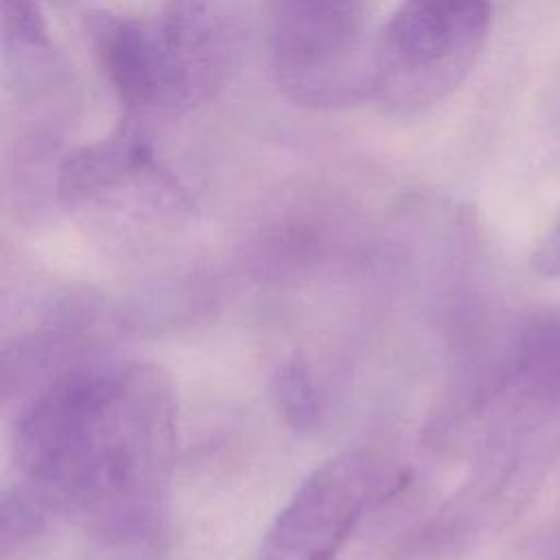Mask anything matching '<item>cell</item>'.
<instances>
[{"label": "cell", "mask_w": 560, "mask_h": 560, "mask_svg": "<svg viewBox=\"0 0 560 560\" xmlns=\"http://www.w3.org/2000/svg\"><path fill=\"white\" fill-rule=\"evenodd\" d=\"M532 267L542 276H560V221L536 245Z\"/></svg>", "instance_id": "cell-10"}, {"label": "cell", "mask_w": 560, "mask_h": 560, "mask_svg": "<svg viewBox=\"0 0 560 560\" xmlns=\"http://www.w3.org/2000/svg\"><path fill=\"white\" fill-rule=\"evenodd\" d=\"M365 0H267L278 88L304 107H339L374 94Z\"/></svg>", "instance_id": "cell-3"}, {"label": "cell", "mask_w": 560, "mask_h": 560, "mask_svg": "<svg viewBox=\"0 0 560 560\" xmlns=\"http://www.w3.org/2000/svg\"><path fill=\"white\" fill-rule=\"evenodd\" d=\"M88 35L105 79L129 116L140 118L179 107L155 28L101 11L88 18Z\"/></svg>", "instance_id": "cell-7"}, {"label": "cell", "mask_w": 560, "mask_h": 560, "mask_svg": "<svg viewBox=\"0 0 560 560\" xmlns=\"http://www.w3.org/2000/svg\"><path fill=\"white\" fill-rule=\"evenodd\" d=\"M490 26L488 0H402L374 44V98L429 107L466 79Z\"/></svg>", "instance_id": "cell-2"}, {"label": "cell", "mask_w": 560, "mask_h": 560, "mask_svg": "<svg viewBox=\"0 0 560 560\" xmlns=\"http://www.w3.org/2000/svg\"><path fill=\"white\" fill-rule=\"evenodd\" d=\"M396 475L365 448H348L298 486L269 523L254 560H335Z\"/></svg>", "instance_id": "cell-4"}, {"label": "cell", "mask_w": 560, "mask_h": 560, "mask_svg": "<svg viewBox=\"0 0 560 560\" xmlns=\"http://www.w3.org/2000/svg\"><path fill=\"white\" fill-rule=\"evenodd\" d=\"M4 48L20 68H44L52 61L48 28L33 0H2Z\"/></svg>", "instance_id": "cell-9"}, {"label": "cell", "mask_w": 560, "mask_h": 560, "mask_svg": "<svg viewBox=\"0 0 560 560\" xmlns=\"http://www.w3.org/2000/svg\"><path fill=\"white\" fill-rule=\"evenodd\" d=\"M269 396L273 409L293 431H315L322 422V396L304 359H282L271 374Z\"/></svg>", "instance_id": "cell-8"}, {"label": "cell", "mask_w": 560, "mask_h": 560, "mask_svg": "<svg viewBox=\"0 0 560 560\" xmlns=\"http://www.w3.org/2000/svg\"><path fill=\"white\" fill-rule=\"evenodd\" d=\"M20 488L81 525L85 560H162L177 396L158 365L77 357L20 387Z\"/></svg>", "instance_id": "cell-1"}, {"label": "cell", "mask_w": 560, "mask_h": 560, "mask_svg": "<svg viewBox=\"0 0 560 560\" xmlns=\"http://www.w3.org/2000/svg\"><path fill=\"white\" fill-rule=\"evenodd\" d=\"M243 0H166L155 28L179 107L201 105L238 70L247 44Z\"/></svg>", "instance_id": "cell-5"}, {"label": "cell", "mask_w": 560, "mask_h": 560, "mask_svg": "<svg viewBox=\"0 0 560 560\" xmlns=\"http://www.w3.org/2000/svg\"><path fill=\"white\" fill-rule=\"evenodd\" d=\"M57 197L68 208L151 203L179 206L182 190L155 160L131 120L112 138L66 155L57 171Z\"/></svg>", "instance_id": "cell-6"}]
</instances>
